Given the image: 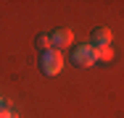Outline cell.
I'll use <instances>...</instances> for the list:
<instances>
[{
  "instance_id": "8",
  "label": "cell",
  "mask_w": 124,
  "mask_h": 118,
  "mask_svg": "<svg viewBox=\"0 0 124 118\" xmlns=\"http://www.w3.org/2000/svg\"><path fill=\"white\" fill-rule=\"evenodd\" d=\"M0 105H3V100H0Z\"/></svg>"
},
{
  "instance_id": "7",
  "label": "cell",
  "mask_w": 124,
  "mask_h": 118,
  "mask_svg": "<svg viewBox=\"0 0 124 118\" xmlns=\"http://www.w3.org/2000/svg\"><path fill=\"white\" fill-rule=\"evenodd\" d=\"M0 118H19L11 108H5V105H0Z\"/></svg>"
},
{
  "instance_id": "2",
  "label": "cell",
  "mask_w": 124,
  "mask_h": 118,
  "mask_svg": "<svg viewBox=\"0 0 124 118\" xmlns=\"http://www.w3.org/2000/svg\"><path fill=\"white\" fill-rule=\"evenodd\" d=\"M71 63L77 68H90L95 63V47L87 45V47H74L71 50Z\"/></svg>"
},
{
  "instance_id": "5",
  "label": "cell",
  "mask_w": 124,
  "mask_h": 118,
  "mask_svg": "<svg viewBox=\"0 0 124 118\" xmlns=\"http://www.w3.org/2000/svg\"><path fill=\"white\" fill-rule=\"evenodd\" d=\"M111 58H114L111 47H95V60H111Z\"/></svg>"
},
{
  "instance_id": "6",
  "label": "cell",
  "mask_w": 124,
  "mask_h": 118,
  "mask_svg": "<svg viewBox=\"0 0 124 118\" xmlns=\"http://www.w3.org/2000/svg\"><path fill=\"white\" fill-rule=\"evenodd\" d=\"M37 47H40L42 52L53 50V47H50V34H40V37H37Z\"/></svg>"
},
{
  "instance_id": "3",
  "label": "cell",
  "mask_w": 124,
  "mask_h": 118,
  "mask_svg": "<svg viewBox=\"0 0 124 118\" xmlns=\"http://www.w3.org/2000/svg\"><path fill=\"white\" fill-rule=\"evenodd\" d=\"M74 42V34L69 32V29H55L53 34H50V47L53 50H58V47H71Z\"/></svg>"
},
{
  "instance_id": "1",
  "label": "cell",
  "mask_w": 124,
  "mask_h": 118,
  "mask_svg": "<svg viewBox=\"0 0 124 118\" xmlns=\"http://www.w3.org/2000/svg\"><path fill=\"white\" fill-rule=\"evenodd\" d=\"M61 68H63V55H61L58 50L42 52V58H40V71H42L45 76H55V73H61Z\"/></svg>"
},
{
  "instance_id": "4",
  "label": "cell",
  "mask_w": 124,
  "mask_h": 118,
  "mask_svg": "<svg viewBox=\"0 0 124 118\" xmlns=\"http://www.w3.org/2000/svg\"><path fill=\"white\" fill-rule=\"evenodd\" d=\"M111 29H106V26H98L95 32H93V47H108L111 45Z\"/></svg>"
}]
</instances>
